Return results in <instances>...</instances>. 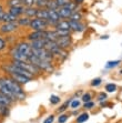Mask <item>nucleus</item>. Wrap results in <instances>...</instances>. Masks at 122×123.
Returning a JSON list of instances; mask_svg holds the SVG:
<instances>
[{
  "mask_svg": "<svg viewBox=\"0 0 122 123\" xmlns=\"http://www.w3.org/2000/svg\"><path fill=\"white\" fill-rule=\"evenodd\" d=\"M101 82H102V80L100 79V78H96V79H94L92 82H91V86H98L101 84Z\"/></svg>",
  "mask_w": 122,
  "mask_h": 123,
  "instance_id": "e433bc0d",
  "label": "nucleus"
},
{
  "mask_svg": "<svg viewBox=\"0 0 122 123\" xmlns=\"http://www.w3.org/2000/svg\"><path fill=\"white\" fill-rule=\"evenodd\" d=\"M45 8L49 9V10H57V9L59 8V6L57 5V2H56L54 0H49Z\"/></svg>",
  "mask_w": 122,
  "mask_h": 123,
  "instance_id": "393cba45",
  "label": "nucleus"
},
{
  "mask_svg": "<svg viewBox=\"0 0 122 123\" xmlns=\"http://www.w3.org/2000/svg\"><path fill=\"white\" fill-rule=\"evenodd\" d=\"M45 43H47V39L42 38V39H38V40H33L31 41L30 46L32 49H41L45 47Z\"/></svg>",
  "mask_w": 122,
  "mask_h": 123,
  "instance_id": "2eb2a0df",
  "label": "nucleus"
},
{
  "mask_svg": "<svg viewBox=\"0 0 122 123\" xmlns=\"http://www.w3.org/2000/svg\"><path fill=\"white\" fill-rule=\"evenodd\" d=\"M49 0H36V7L37 8H45Z\"/></svg>",
  "mask_w": 122,
  "mask_h": 123,
  "instance_id": "c85d7f7f",
  "label": "nucleus"
},
{
  "mask_svg": "<svg viewBox=\"0 0 122 123\" xmlns=\"http://www.w3.org/2000/svg\"><path fill=\"white\" fill-rule=\"evenodd\" d=\"M18 29V23L17 22H7L3 23L2 26L0 27V32L2 33H10L13 32Z\"/></svg>",
  "mask_w": 122,
  "mask_h": 123,
  "instance_id": "6e6552de",
  "label": "nucleus"
},
{
  "mask_svg": "<svg viewBox=\"0 0 122 123\" xmlns=\"http://www.w3.org/2000/svg\"><path fill=\"white\" fill-rule=\"evenodd\" d=\"M56 2H57V5L59 7H64L67 3H69L70 1H72V0H54Z\"/></svg>",
  "mask_w": 122,
  "mask_h": 123,
  "instance_id": "f704fd0d",
  "label": "nucleus"
},
{
  "mask_svg": "<svg viewBox=\"0 0 122 123\" xmlns=\"http://www.w3.org/2000/svg\"><path fill=\"white\" fill-rule=\"evenodd\" d=\"M30 22H31V19L29 17H25V18H18L17 23L18 26H21V27H29L30 26Z\"/></svg>",
  "mask_w": 122,
  "mask_h": 123,
  "instance_id": "4be33fe9",
  "label": "nucleus"
},
{
  "mask_svg": "<svg viewBox=\"0 0 122 123\" xmlns=\"http://www.w3.org/2000/svg\"><path fill=\"white\" fill-rule=\"evenodd\" d=\"M108 38H109V36H102L101 39H108Z\"/></svg>",
  "mask_w": 122,
  "mask_h": 123,
  "instance_id": "49530a36",
  "label": "nucleus"
},
{
  "mask_svg": "<svg viewBox=\"0 0 122 123\" xmlns=\"http://www.w3.org/2000/svg\"><path fill=\"white\" fill-rule=\"evenodd\" d=\"M45 37V30H33L31 33L28 34V40L33 41L38 39H42Z\"/></svg>",
  "mask_w": 122,
  "mask_h": 123,
  "instance_id": "9b49d317",
  "label": "nucleus"
},
{
  "mask_svg": "<svg viewBox=\"0 0 122 123\" xmlns=\"http://www.w3.org/2000/svg\"><path fill=\"white\" fill-rule=\"evenodd\" d=\"M16 49H17L19 52H21V53H23V55H26L27 57H31V55H33L31 46H30L29 43H27V42L18 43L17 47H16Z\"/></svg>",
  "mask_w": 122,
  "mask_h": 123,
  "instance_id": "39448f33",
  "label": "nucleus"
},
{
  "mask_svg": "<svg viewBox=\"0 0 122 123\" xmlns=\"http://www.w3.org/2000/svg\"><path fill=\"white\" fill-rule=\"evenodd\" d=\"M120 62H121V61H120V60L108 61V62H107V64H105V68H107V69H112V68H114V67L119 66V64H120Z\"/></svg>",
  "mask_w": 122,
  "mask_h": 123,
  "instance_id": "a878e982",
  "label": "nucleus"
},
{
  "mask_svg": "<svg viewBox=\"0 0 122 123\" xmlns=\"http://www.w3.org/2000/svg\"><path fill=\"white\" fill-rule=\"evenodd\" d=\"M45 39L49 41H57L59 36L56 32V30H45Z\"/></svg>",
  "mask_w": 122,
  "mask_h": 123,
  "instance_id": "f3484780",
  "label": "nucleus"
},
{
  "mask_svg": "<svg viewBox=\"0 0 122 123\" xmlns=\"http://www.w3.org/2000/svg\"><path fill=\"white\" fill-rule=\"evenodd\" d=\"M54 28H56V29H60V30H71L69 20H60L59 22L54 26Z\"/></svg>",
  "mask_w": 122,
  "mask_h": 123,
  "instance_id": "a211bd4d",
  "label": "nucleus"
},
{
  "mask_svg": "<svg viewBox=\"0 0 122 123\" xmlns=\"http://www.w3.org/2000/svg\"><path fill=\"white\" fill-rule=\"evenodd\" d=\"M53 121H54V115H49V117L43 121V123H52Z\"/></svg>",
  "mask_w": 122,
  "mask_h": 123,
  "instance_id": "ea45409f",
  "label": "nucleus"
},
{
  "mask_svg": "<svg viewBox=\"0 0 122 123\" xmlns=\"http://www.w3.org/2000/svg\"><path fill=\"white\" fill-rule=\"evenodd\" d=\"M72 1H74V2L77 3V5H81V3H82L84 0H72Z\"/></svg>",
  "mask_w": 122,
  "mask_h": 123,
  "instance_id": "c03bdc74",
  "label": "nucleus"
},
{
  "mask_svg": "<svg viewBox=\"0 0 122 123\" xmlns=\"http://www.w3.org/2000/svg\"><path fill=\"white\" fill-rule=\"evenodd\" d=\"M71 101L72 100H70V101H67V102L63 104L62 106H60L59 109H58V112H63V111H65V110L68 109V106L70 105V103H71Z\"/></svg>",
  "mask_w": 122,
  "mask_h": 123,
  "instance_id": "72a5a7b5",
  "label": "nucleus"
},
{
  "mask_svg": "<svg viewBox=\"0 0 122 123\" xmlns=\"http://www.w3.org/2000/svg\"><path fill=\"white\" fill-rule=\"evenodd\" d=\"M105 90H107V92H114L116 90V86L113 83H108L105 86Z\"/></svg>",
  "mask_w": 122,
  "mask_h": 123,
  "instance_id": "2f4dec72",
  "label": "nucleus"
},
{
  "mask_svg": "<svg viewBox=\"0 0 122 123\" xmlns=\"http://www.w3.org/2000/svg\"><path fill=\"white\" fill-rule=\"evenodd\" d=\"M25 9H26V7L23 6H16V7H10V10H9V12L12 14H14L16 17L19 18L21 14L25 13Z\"/></svg>",
  "mask_w": 122,
  "mask_h": 123,
  "instance_id": "dca6fc26",
  "label": "nucleus"
},
{
  "mask_svg": "<svg viewBox=\"0 0 122 123\" xmlns=\"http://www.w3.org/2000/svg\"><path fill=\"white\" fill-rule=\"evenodd\" d=\"M1 80L3 81V83L8 86L9 89L11 90V92L16 95L17 100H25L26 99V93L23 92L22 88H21V84H19L18 82L11 79L10 77H5L1 78Z\"/></svg>",
  "mask_w": 122,
  "mask_h": 123,
  "instance_id": "f257e3e1",
  "label": "nucleus"
},
{
  "mask_svg": "<svg viewBox=\"0 0 122 123\" xmlns=\"http://www.w3.org/2000/svg\"><path fill=\"white\" fill-rule=\"evenodd\" d=\"M8 75L11 78V79H13L16 82L19 83V84H26L29 81H31V79H29V78L25 77V75H22V74H18V73H9Z\"/></svg>",
  "mask_w": 122,
  "mask_h": 123,
  "instance_id": "9d476101",
  "label": "nucleus"
},
{
  "mask_svg": "<svg viewBox=\"0 0 122 123\" xmlns=\"http://www.w3.org/2000/svg\"><path fill=\"white\" fill-rule=\"evenodd\" d=\"M89 119V114L88 113H81L77 119V123H83Z\"/></svg>",
  "mask_w": 122,
  "mask_h": 123,
  "instance_id": "cd10ccee",
  "label": "nucleus"
},
{
  "mask_svg": "<svg viewBox=\"0 0 122 123\" xmlns=\"http://www.w3.org/2000/svg\"><path fill=\"white\" fill-rule=\"evenodd\" d=\"M82 101L83 102H89V101H91L90 93H85V94H83L82 95Z\"/></svg>",
  "mask_w": 122,
  "mask_h": 123,
  "instance_id": "4c0bfd02",
  "label": "nucleus"
},
{
  "mask_svg": "<svg viewBox=\"0 0 122 123\" xmlns=\"http://www.w3.org/2000/svg\"><path fill=\"white\" fill-rule=\"evenodd\" d=\"M105 99H107V94H105L104 92H102V93H100L99 97H98V100H99L100 102H102V101H104Z\"/></svg>",
  "mask_w": 122,
  "mask_h": 123,
  "instance_id": "a19ab883",
  "label": "nucleus"
},
{
  "mask_svg": "<svg viewBox=\"0 0 122 123\" xmlns=\"http://www.w3.org/2000/svg\"><path fill=\"white\" fill-rule=\"evenodd\" d=\"M18 20V17H16L14 14L10 13V12H8V13H5V16H3V19H2V22L7 23V22H17Z\"/></svg>",
  "mask_w": 122,
  "mask_h": 123,
  "instance_id": "412c9836",
  "label": "nucleus"
},
{
  "mask_svg": "<svg viewBox=\"0 0 122 123\" xmlns=\"http://www.w3.org/2000/svg\"><path fill=\"white\" fill-rule=\"evenodd\" d=\"M0 103L3 104V105H7V106H10L13 103V101L11 99H9L8 97H6L5 94H2L1 92H0Z\"/></svg>",
  "mask_w": 122,
  "mask_h": 123,
  "instance_id": "5701e85b",
  "label": "nucleus"
},
{
  "mask_svg": "<svg viewBox=\"0 0 122 123\" xmlns=\"http://www.w3.org/2000/svg\"><path fill=\"white\" fill-rule=\"evenodd\" d=\"M29 62H31L32 64H34L36 67L41 70V71H45V72H52L54 70L53 66L50 61H45V60H41L39 58H37L36 55H32L31 57H29Z\"/></svg>",
  "mask_w": 122,
  "mask_h": 123,
  "instance_id": "f03ea898",
  "label": "nucleus"
},
{
  "mask_svg": "<svg viewBox=\"0 0 122 123\" xmlns=\"http://www.w3.org/2000/svg\"><path fill=\"white\" fill-rule=\"evenodd\" d=\"M81 18H82V16H81V13H80V12L74 11L73 13L71 14V17L69 18V19H70V20H72V21H80V20H81Z\"/></svg>",
  "mask_w": 122,
  "mask_h": 123,
  "instance_id": "bb28decb",
  "label": "nucleus"
},
{
  "mask_svg": "<svg viewBox=\"0 0 122 123\" xmlns=\"http://www.w3.org/2000/svg\"><path fill=\"white\" fill-rule=\"evenodd\" d=\"M121 46H122V44H121Z\"/></svg>",
  "mask_w": 122,
  "mask_h": 123,
  "instance_id": "09e8293b",
  "label": "nucleus"
},
{
  "mask_svg": "<svg viewBox=\"0 0 122 123\" xmlns=\"http://www.w3.org/2000/svg\"><path fill=\"white\" fill-rule=\"evenodd\" d=\"M37 12H38V8L37 7H28L25 9V14L26 17L29 18H36L37 17Z\"/></svg>",
  "mask_w": 122,
  "mask_h": 123,
  "instance_id": "6ab92c4d",
  "label": "nucleus"
},
{
  "mask_svg": "<svg viewBox=\"0 0 122 123\" xmlns=\"http://www.w3.org/2000/svg\"><path fill=\"white\" fill-rule=\"evenodd\" d=\"M3 16H5V12H3V11H0V22L2 21V19H3Z\"/></svg>",
  "mask_w": 122,
  "mask_h": 123,
  "instance_id": "a18cd8bd",
  "label": "nucleus"
},
{
  "mask_svg": "<svg viewBox=\"0 0 122 123\" xmlns=\"http://www.w3.org/2000/svg\"><path fill=\"white\" fill-rule=\"evenodd\" d=\"M48 9L47 8H38V12H37V17L39 19H43V20L48 21Z\"/></svg>",
  "mask_w": 122,
  "mask_h": 123,
  "instance_id": "aec40b11",
  "label": "nucleus"
},
{
  "mask_svg": "<svg viewBox=\"0 0 122 123\" xmlns=\"http://www.w3.org/2000/svg\"><path fill=\"white\" fill-rule=\"evenodd\" d=\"M94 105L93 102H91V101H89V102H84V108L85 109H92Z\"/></svg>",
  "mask_w": 122,
  "mask_h": 123,
  "instance_id": "79ce46f5",
  "label": "nucleus"
},
{
  "mask_svg": "<svg viewBox=\"0 0 122 123\" xmlns=\"http://www.w3.org/2000/svg\"><path fill=\"white\" fill-rule=\"evenodd\" d=\"M56 32L58 33V36H59V37L70 36V30H60V29H56Z\"/></svg>",
  "mask_w": 122,
  "mask_h": 123,
  "instance_id": "7c9ffc66",
  "label": "nucleus"
},
{
  "mask_svg": "<svg viewBox=\"0 0 122 123\" xmlns=\"http://www.w3.org/2000/svg\"><path fill=\"white\" fill-rule=\"evenodd\" d=\"M67 120H68V115H65V114L60 115V117H59V119H58V121H59V123H64Z\"/></svg>",
  "mask_w": 122,
  "mask_h": 123,
  "instance_id": "58836bf2",
  "label": "nucleus"
},
{
  "mask_svg": "<svg viewBox=\"0 0 122 123\" xmlns=\"http://www.w3.org/2000/svg\"><path fill=\"white\" fill-rule=\"evenodd\" d=\"M9 106L7 105H3V104H1L0 103V117H6L9 115Z\"/></svg>",
  "mask_w": 122,
  "mask_h": 123,
  "instance_id": "b1692460",
  "label": "nucleus"
},
{
  "mask_svg": "<svg viewBox=\"0 0 122 123\" xmlns=\"http://www.w3.org/2000/svg\"><path fill=\"white\" fill-rule=\"evenodd\" d=\"M0 92H1L2 94H5L6 97H8L9 99H11L13 102H14V101H17V98H16V95H14L13 93L11 92V90L9 89L8 86H7L6 84L3 83V81L1 80V78H0Z\"/></svg>",
  "mask_w": 122,
  "mask_h": 123,
  "instance_id": "423d86ee",
  "label": "nucleus"
},
{
  "mask_svg": "<svg viewBox=\"0 0 122 123\" xmlns=\"http://www.w3.org/2000/svg\"><path fill=\"white\" fill-rule=\"evenodd\" d=\"M58 13H59L60 18H62V19H67V18H70L71 14L73 13V11L72 10H70V9L65 8V7H59V8L57 9Z\"/></svg>",
  "mask_w": 122,
  "mask_h": 123,
  "instance_id": "ddd939ff",
  "label": "nucleus"
},
{
  "mask_svg": "<svg viewBox=\"0 0 122 123\" xmlns=\"http://www.w3.org/2000/svg\"><path fill=\"white\" fill-rule=\"evenodd\" d=\"M57 44L63 50H67L71 46V38L70 36H65V37H59L58 40L56 41Z\"/></svg>",
  "mask_w": 122,
  "mask_h": 123,
  "instance_id": "1a4fd4ad",
  "label": "nucleus"
},
{
  "mask_svg": "<svg viewBox=\"0 0 122 123\" xmlns=\"http://www.w3.org/2000/svg\"><path fill=\"white\" fill-rule=\"evenodd\" d=\"M80 106V101L79 100H72L70 103V108L71 109H78Z\"/></svg>",
  "mask_w": 122,
  "mask_h": 123,
  "instance_id": "473e14b6",
  "label": "nucleus"
},
{
  "mask_svg": "<svg viewBox=\"0 0 122 123\" xmlns=\"http://www.w3.org/2000/svg\"><path fill=\"white\" fill-rule=\"evenodd\" d=\"M5 48H6V41L0 38V51H1V50H3Z\"/></svg>",
  "mask_w": 122,
  "mask_h": 123,
  "instance_id": "37998d69",
  "label": "nucleus"
},
{
  "mask_svg": "<svg viewBox=\"0 0 122 123\" xmlns=\"http://www.w3.org/2000/svg\"><path fill=\"white\" fill-rule=\"evenodd\" d=\"M22 6L28 8V7L36 6V0H22Z\"/></svg>",
  "mask_w": 122,
  "mask_h": 123,
  "instance_id": "c756f323",
  "label": "nucleus"
},
{
  "mask_svg": "<svg viewBox=\"0 0 122 123\" xmlns=\"http://www.w3.org/2000/svg\"><path fill=\"white\" fill-rule=\"evenodd\" d=\"M50 26L49 22L47 20H43V19H39V18H34L31 19V22H30V28L32 30H45Z\"/></svg>",
  "mask_w": 122,
  "mask_h": 123,
  "instance_id": "20e7f679",
  "label": "nucleus"
},
{
  "mask_svg": "<svg viewBox=\"0 0 122 123\" xmlns=\"http://www.w3.org/2000/svg\"><path fill=\"white\" fill-rule=\"evenodd\" d=\"M11 57H12V59H13V61H29V57H27L26 55L19 52L16 48H14L13 51L11 52Z\"/></svg>",
  "mask_w": 122,
  "mask_h": 123,
  "instance_id": "f8f14e48",
  "label": "nucleus"
},
{
  "mask_svg": "<svg viewBox=\"0 0 122 123\" xmlns=\"http://www.w3.org/2000/svg\"><path fill=\"white\" fill-rule=\"evenodd\" d=\"M50 102H51L52 104H57V103L60 102V98L58 97V95H51V97H50Z\"/></svg>",
  "mask_w": 122,
  "mask_h": 123,
  "instance_id": "c9c22d12",
  "label": "nucleus"
},
{
  "mask_svg": "<svg viewBox=\"0 0 122 123\" xmlns=\"http://www.w3.org/2000/svg\"><path fill=\"white\" fill-rule=\"evenodd\" d=\"M33 55H36L37 58L41 59V60H45V61H50L51 62L53 59V55H51V52H49L45 48H41V49H32Z\"/></svg>",
  "mask_w": 122,
  "mask_h": 123,
  "instance_id": "7ed1b4c3",
  "label": "nucleus"
},
{
  "mask_svg": "<svg viewBox=\"0 0 122 123\" xmlns=\"http://www.w3.org/2000/svg\"><path fill=\"white\" fill-rule=\"evenodd\" d=\"M48 22L50 26H56L61 19L57 10H49L48 9Z\"/></svg>",
  "mask_w": 122,
  "mask_h": 123,
  "instance_id": "0eeeda50",
  "label": "nucleus"
},
{
  "mask_svg": "<svg viewBox=\"0 0 122 123\" xmlns=\"http://www.w3.org/2000/svg\"><path fill=\"white\" fill-rule=\"evenodd\" d=\"M0 11H3V7L0 5Z\"/></svg>",
  "mask_w": 122,
  "mask_h": 123,
  "instance_id": "de8ad7c7",
  "label": "nucleus"
},
{
  "mask_svg": "<svg viewBox=\"0 0 122 123\" xmlns=\"http://www.w3.org/2000/svg\"><path fill=\"white\" fill-rule=\"evenodd\" d=\"M70 22V29L73 30L76 32H82L84 30V26L80 21H72V20H69Z\"/></svg>",
  "mask_w": 122,
  "mask_h": 123,
  "instance_id": "4468645a",
  "label": "nucleus"
}]
</instances>
